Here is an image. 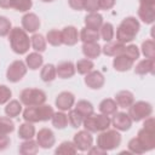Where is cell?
Wrapping results in <instances>:
<instances>
[{
	"mask_svg": "<svg viewBox=\"0 0 155 155\" xmlns=\"http://www.w3.org/2000/svg\"><path fill=\"white\" fill-rule=\"evenodd\" d=\"M46 99V93L40 88H24L19 93V102L25 107L41 105Z\"/></svg>",
	"mask_w": 155,
	"mask_h": 155,
	"instance_id": "cell-7",
	"label": "cell"
},
{
	"mask_svg": "<svg viewBox=\"0 0 155 155\" xmlns=\"http://www.w3.org/2000/svg\"><path fill=\"white\" fill-rule=\"evenodd\" d=\"M93 68H94V64H93L92 59H88V58L80 59L75 64V70H78V73L81 75H86L87 73L93 70Z\"/></svg>",
	"mask_w": 155,
	"mask_h": 155,
	"instance_id": "cell-36",
	"label": "cell"
},
{
	"mask_svg": "<svg viewBox=\"0 0 155 155\" xmlns=\"http://www.w3.org/2000/svg\"><path fill=\"white\" fill-rule=\"evenodd\" d=\"M40 18L33 12H28L22 17V28L27 33H35L40 28Z\"/></svg>",
	"mask_w": 155,
	"mask_h": 155,
	"instance_id": "cell-17",
	"label": "cell"
},
{
	"mask_svg": "<svg viewBox=\"0 0 155 155\" xmlns=\"http://www.w3.org/2000/svg\"><path fill=\"white\" fill-rule=\"evenodd\" d=\"M99 35L101 38L105 41V42H109L114 39V35H115V30H114V25L109 22L107 23H103L101 29H99Z\"/></svg>",
	"mask_w": 155,
	"mask_h": 155,
	"instance_id": "cell-37",
	"label": "cell"
},
{
	"mask_svg": "<svg viewBox=\"0 0 155 155\" xmlns=\"http://www.w3.org/2000/svg\"><path fill=\"white\" fill-rule=\"evenodd\" d=\"M57 76V71H56V67L51 63L45 64L40 71V78L44 82H52Z\"/></svg>",
	"mask_w": 155,
	"mask_h": 155,
	"instance_id": "cell-32",
	"label": "cell"
},
{
	"mask_svg": "<svg viewBox=\"0 0 155 155\" xmlns=\"http://www.w3.org/2000/svg\"><path fill=\"white\" fill-rule=\"evenodd\" d=\"M110 124H111V120L108 115L94 114V113L92 115L85 117L82 121V126L85 127V130L91 132V133L102 132V131L109 128Z\"/></svg>",
	"mask_w": 155,
	"mask_h": 155,
	"instance_id": "cell-6",
	"label": "cell"
},
{
	"mask_svg": "<svg viewBox=\"0 0 155 155\" xmlns=\"http://www.w3.org/2000/svg\"><path fill=\"white\" fill-rule=\"evenodd\" d=\"M128 150L131 151V153H133V154H143V153H145L144 150H143V148H142V145L139 144V142L137 140V138H132L130 142H128Z\"/></svg>",
	"mask_w": 155,
	"mask_h": 155,
	"instance_id": "cell-46",
	"label": "cell"
},
{
	"mask_svg": "<svg viewBox=\"0 0 155 155\" xmlns=\"http://www.w3.org/2000/svg\"><path fill=\"white\" fill-rule=\"evenodd\" d=\"M114 101L116 102L117 107H120V108H128L134 102V96H133V93L131 91L122 90V91H119L115 94V99Z\"/></svg>",
	"mask_w": 155,
	"mask_h": 155,
	"instance_id": "cell-23",
	"label": "cell"
},
{
	"mask_svg": "<svg viewBox=\"0 0 155 155\" xmlns=\"http://www.w3.org/2000/svg\"><path fill=\"white\" fill-rule=\"evenodd\" d=\"M136 138L144 151H149L155 148V120L151 115L144 119L143 127L138 131Z\"/></svg>",
	"mask_w": 155,
	"mask_h": 155,
	"instance_id": "cell-2",
	"label": "cell"
},
{
	"mask_svg": "<svg viewBox=\"0 0 155 155\" xmlns=\"http://www.w3.org/2000/svg\"><path fill=\"white\" fill-rule=\"evenodd\" d=\"M82 121H84V116L80 113H78L75 109H70L69 110V113H68V122L70 124L71 127L79 128L82 125Z\"/></svg>",
	"mask_w": 155,
	"mask_h": 155,
	"instance_id": "cell-42",
	"label": "cell"
},
{
	"mask_svg": "<svg viewBox=\"0 0 155 155\" xmlns=\"http://www.w3.org/2000/svg\"><path fill=\"white\" fill-rule=\"evenodd\" d=\"M139 4H142V5H151V6H155V0H139Z\"/></svg>",
	"mask_w": 155,
	"mask_h": 155,
	"instance_id": "cell-52",
	"label": "cell"
},
{
	"mask_svg": "<svg viewBox=\"0 0 155 155\" xmlns=\"http://www.w3.org/2000/svg\"><path fill=\"white\" fill-rule=\"evenodd\" d=\"M54 103H56V107L62 111L70 110L75 103V96L69 91H63L56 97Z\"/></svg>",
	"mask_w": 155,
	"mask_h": 155,
	"instance_id": "cell-14",
	"label": "cell"
},
{
	"mask_svg": "<svg viewBox=\"0 0 155 155\" xmlns=\"http://www.w3.org/2000/svg\"><path fill=\"white\" fill-rule=\"evenodd\" d=\"M18 151L22 155H35L39 151L38 142L36 140H33V138L31 139H25L24 142L21 143Z\"/></svg>",
	"mask_w": 155,
	"mask_h": 155,
	"instance_id": "cell-28",
	"label": "cell"
},
{
	"mask_svg": "<svg viewBox=\"0 0 155 155\" xmlns=\"http://www.w3.org/2000/svg\"><path fill=\"white\" fill-rule=\"evenodd\" d=\"M139 29H140V24L138 19L133 16H128L124 18L119 24L116 29V40L122 44L131 42L137 36Z\"/></svg>",
	"mask_w": 155,
	"mask_h": 155,
	"instance_id": "cell-1",
	"label": "cell"
},
{
	"mask_svg": "<svg viewBox=\"0 0 155 155\" xmlns=\"http://www.w3.org/2000/svg\"><path fill=\"white\" fill-rule=\"evenodd\" d=\"M117 104H116V102L114 101V99H111V98H105V99H103L101 103H99V107H98V109H99V111H101V114H103V115H114L116 111H117Z\"/></svg>",
	"mask_w": 155,
	"mask_h": 155,
	"instance_id": "cell-27",
	"label": "cell"
},
{
	"mask_svg": "<svg viewBox=\"0 0 155 155\" xmlns=\"http://www.w3.org/2000/svg\"><path fill=\"white\" fill-rule=\"evenodd\" d=\"M116 0H99V10H110L115 6Z\"/></svg>",
	"mask_w": 155,
	"mask_h": 155,
	"instance_id": "cell-49",
	"label": "cell"
},
{
	"mask_svg": "<svg viewBox=\"0 0 155 155\" xmlns=\"http://www.w3.org/2000/svg\"><path fill=\"white\" fill-rule=\"evenodd\" d=\"M51 121H52V125L54 128L57 130H63L68 126V115L64 114V111H57V113H53L52 117H51Z\"/></svg>",
	"mask_w": 155,
	"mask_h": 155,
	"instance_id": "cell-33",
	"label": "cell"
},
{
	"mask_svg": "<svg viewBox=\"0 0 155 155\" xmlns=\"http://www.w3.org/2000/svg\"><path fill=\"white\" fill-rule=\"evenodd\" d=\"M54 110L50 104H41L35 107H27L23 111V119L24 121L35 124L40 121H48L51 120Z\"/></svg>",
	"mask_w": 155,
	"mask_h": 155,
	"instance_id": "cell-4",
	"label": "cell"
},
{
	"mask_svg": "<svg viewBox=\"0 0 155 155\" xmlns=\"http://www.w3.org/2000/svg\"><path fill=\"white\" fill-rule=\"evenodd\" d=\"M68 4L75 11H82L85 8V0H68Z\"/></svg>",
	"mask_w": 155,
	"mask_h": 155,
	"instance_id": "cell-48",
	"label": "cell"
},
{
	"mask_svg": "<svg viewBox=\"0 0 155 155\" xmlns=\"http://www.w3.org/2000/svg\"><path fill=\"white\" fill-rule=\"evenodd\" d=\"M124 52L128 56V57H131L134 62L139 58V54H140V52H139V48L136 46V45H133V44H131V45H128V46H125V48H124Z\"/></svg>",
	"mask_w": 155,
	"mask_h": 155,
	"instance_id": "cell-44",
	"label": "cell"
},
{
	"mask_svg": "<svg viewBox=\"0 0 155 155\" xmlns=\"http://www.w3.org/2000/svg\"><path fill=\"white\" fill-rule=\"evenodd\" d=\"M27 70H28V67L23 61L21 59L13 61L6 70V79L10 82H18L24 78V75L27 74Z\"/></svg>",
	"mask_w": 155,
	"mask_h": 155,
	"instance_id": "cell-9",
	"label": "cell"
},
{
	"mask_svg": "<svg viewBox=\"0 0 155 155\" xmlns=\"http://www.w3.org/2000/svg\"><path fill=\"white\" fill-rule=\"evenodd\" d=\"M31 0H0L1 8H15L19 12H27L31 8Z\"/></svg>",
	"mask_w": 155,
	"mask_h": 155,
	"instance_id": "cell-15",
	"label": "cell"
},
{
	"mask_svg": "<svg viewBox=\"0 0 155 155\" xmlns=\"http://www.w3.org/2000/svg\"><path fill=\"white\" fill-rule=\"evenodd\" d=\"M61 35H62V42L64 45H67V46H74L80 40L79 39V31L73 25L64 27L61 30Z\"/></svg>",
	"mask_w": 155,
	"mask_h": 155,
	"instance_id": "cell-18",
	"label": "cell"
},
{
	"mask_svg": "<svg viewBox=\"0 0 155 155\" xmlns=\"http://www.w3.org/2000/svg\"><path fill=\"white\" fill-rule=\"evenodd\" d=\"M85 27L92 30H99L103 22V16L98 12H88V15H86L85 19Z\"/></svg>",
	"mask_w": 155,
	"mask_h": 155,
	"instance_id": "cell-21",
	"label": "cell"
},
{
	"mask_svg": "<svg viewBox=\"0 0 155 155\" xmlns=\"http://www.w3.org/2000/svg\"><path fill=\"white\" fill-rule=\"evenodd\" d=\"M11 96H12L11 90L5 85H0V104H6L10 101Z\"/></svg>",
	"mask_w": 155,
	"mask_h": 155,
	"instance_id": "cell-45",
	"label": "cell"
},
{
	"mask_svg": "<svg viewBox=\"0 0 155 155\" xmlns=\"http://www.w3.org/2000/svg\"><path fill=\"white\" fill-rule=\"evenodd\" d=\"M81 48H82L84 56L88 59L98 58L99 54L102 53V47L99 46L98 42H85V44H82Z\"/></svg>",
	"mask_w": 155,
	"mask_h": 155,
	"instance_id": "cell-25",
	"label": "cell"
},
{
	"mask_svg": "<svg viewBox=\"0 0 155 155\" xmlns=\"http://www.w3.org/2000/svg\"><path fill=\"white\" fill-rule=\"evenodd\" d=\"M22 113V103L17 99L8 101L5 107V114L8 117H16Z\"/></svg>",
	"mask_w": 155,
	"mask_h": 155,
	"instance_id": "cell-31",
	"label": "cell"
},
{
	"mask_svg": "<svg viewBox=\"0 0 155 155\" xmlns=\"http://www.w3.org/2000/svg\"><path fill=\"white\" fill-rule=\"evenodd\" d=\"M79 39L82 41V44H85V42H98V40L101 39L99 30H92V29H88V28L85 27L79 33Z\"/></svg>",
	"mask_w": 155,
	"mask_h": 155,
	"instance_id": "cell-29",
	"label": "cell"
},
{
	"mask_svg": "<svg viewBox=\"0 0 155 155\" xmlns=\"http://www.w3.org/2000/svg\"><path fill=\"white\" fill-rule=\"evenodd\" d=\"M10 143H11V140H10L8 136H7V134H1V133H0V151L7 149L8 145H10Z\"/></svg>",
	"mask_w": 155,
	"mask_h": 155,
	"instance_id": "cell-50",
	"label": "cell"
},
{
	"mask_svg": "<svg viewBox=\"0 0 155 155\" xmlns=\"http://www.w3.org/2000/svg\"><path fill=\"white\" fill-rule=\"evenodd\" d=\"M36 142H38V145L40 148L50 149L56 143L54 133L50 128H41V130H39V132L36 134Z\"/></svg>",
	"mask_w": 155,
	"mask_h": 155,
	"instance_id": "cell-11",
	"label": "cell"
},
{
	"mask_svg": "<svg viewBox=\"0 0 155 155\" xmlns=\"http://www.w3.org/2000/svg\"><path fill=\"white\" fill-rule=\"evenodd\" d=\"M73 143L76 147L78 150L80 151H87L93 143V138L91 136V132L84 130V131H79L78 133L74 134L73 138Z\"/></svg>",
	"mask_w": 155,
	"mask_h": 155,
	"instance_id": "cell-10",
	"label": "cell"
},
{
	"mask_svg": "<svg viewBox=\"0 0 155 155\" xmlns=\"http://www.w3.org/2000/svg\"><path fill=\"white\" fill-rule=\"evenodd\" d=\"M133 64H134V61H133L131 57H128L124 51H122L120 54L115 56V58H114V61H113V67H114V69H115L116 71H121V73L127 71V70H130L131 68H133Z\"/></svg>",
	"mask_w": 155,
	"mask_h": 155,
	"instance_id": "cell-16",
	"label": "cell"
},
{
	"mask_svg": "<svg viewBox=\"0 0 155 155\" xmlns=\"http://www.w3.org/2000/svg\"><path fill=\"white\" fill-rule=\"evenodd\" d=\"M42 2H52V1H54V0H41Z\"/></svg>",
	"mask_w": 155,
	"mask_h": 155,
	"instance_id": "cell-53",
	"label": "cell"
},
{
	"mask_svg": "<svg viewBox=\"0 0 155 155\" xmlns=\"http://www.w3.org/2000/svg\"><path fill=\"white\" fill-rule=\"evenodd\" d=\"M46 39L41 34H34L30 38V46L36 51V52H44L46 50Z\"/></svg>",
	"mask_w": 155,
	"mask_h": 155,
	"instance_id": "cell-35",
	"label": "cell"
},
{
	"mask_svg": "<svg viewBox=\"0 0 155 155\" xmlns=\"http://www.w3.org/2000/svg\"><path fill=\"white\" fill-rule=\"evenodd\" d=\"M105 82L104 75L98 70H91L85 75V84L91 90H99Z\"/></svg>",
	"mask_w": 155,
	"mask_h": 155,
	"instance_id": "cell-13",
	"label": "cell"
},
{
	"mask_svg": "<svg viewBox=\"0 0 155 155\" xmlns=\"http://www.w3.org/2000/svg\"><path fill=\"white\" fill-rule=\"evenodd\" d=\"M56 154H63V155H69V154H76L78 153V149L74 145L73 142H69V140H65V142H62L54 150Z\"/></svg>",
	"mask_w": 155,
	"mask_h": 155,
	"instance_id": "cell-38",
	"label": "cell"
},
{
	"mask_svg": "<svg viewBox=\"0 0 155 155\" xmlns=\"http://www.w3.org/2000/svg\"><path fill=\"white\" fill-rule=\"evenodd\" d=\"M87 12H98L99 0H85V8Z\"/></svg>",
	"mask_w": 155,
	"mask_h": 155,
	"instance_id": "cell-47",
	"label": "cell"
},
{
	"mask_svg": "<svg viewBox=\"0 0 155 155\" xmlns=\"http://www.w3.org/2000/svg\"><path fill=\"white\" fill-rule=\"evenodd\" d=\"M46 41L52 45V46H61L62 42V35H61V30L58 29H51L47 31L46 34Z\"/></svg>",
	"mask_w": 155,
	"mask_h": 155,
	"instance_id": "cell-40",
	"label": "cell"
},
{
	"mask_svg": "<svg viewBox=\"0 0 155 155\" xmlns=\"http://www.w3.org/2000/svg\"><path fill=\"white\" fill-rule=\"evenodd\" d=\"M132 119L130 117V115L125 111H116L113 116L111 124L114 126L115 130L117 131H127L131 128L132 126Z\"/></svg>",
	"mask_w": 155,
	"mask_h": 155,
	"instance_id": "cell-12",
	"label": "cell"
},
{
	"mask_svg": "<svg viewBox=\"0 0 155 155\" xmlns=\"http://www.w3.org/2000/svg\"><path fill=\"white\" fill-rule=\"evenodd\" d=\"M75 110L78 113H80L84 116V119L87 117V116H90V115H92L94 113V108H93L92 103L88 102V101H85V99H81V101H79L76 103Z\"/></svg>",
	"mask_w": 155,
	"mask_h": 155,
	"instance_id": "cell-34",
	"label": "cell"
},
{
	"mask_svg": "<svg viewBox=\"0 0 155 155\" xmlns=\"http://www.w3.org/2000/svg\"><path fill=\"white\" fill-rule=\"evenodd\" d=\"M153 114V105L145 101L133 102L131 107H128V115L132 121H142Z\"/></svg>",
	"mask_w": 155,
	"mask_h": 155,
	"instance_id": "cell-8",
	"label": "cell"
},
{
	"mask_svg": "<svg viewBox=\"0 0 155 155\" xmlns=\"http://www.w3.org/2000/svg\"><path fill=\"white\" fill-rule=\"evenodd\" d=\"M137 15L142 22L145 24H153L155 21V6L151 5H142L139 4Z\"/></svg>",
	"mask_w": 155,
	"mask_h": 155,
	"instance_id": "cell-19",
	"label": "cell"
},
{
	"mask_svg": "<svg viewBox=\"0 0 155 155\" xmlns=\"http://www.w3.org/2000/svg\"><path fill=\"white\" fill-rule=\"evenodd\" d=\"M121 144V134L117 130H104L97 136V147L109 151L116 149Z\"/></svg>",
	"mask_w": 155,
	"mask_h": 155,
	"instance_id": "cell-5",
	"label": "cell"
},
{
	"mask_svg": "<svg viewBox=\"0 0 155 155\" xmlns=\"http://www.w3.org/2000/svg\"><path fill=\"white\" fill-rule=\"evenodd\" d=\"M142 53L145 58H155V42L151 39H148L142 42Z\"/></svg>",
	"mask_w": 155,
	"mask_h": 155,
	"instance_id": "cell-41",
	"label": "cell"
},
{
	"mask_svg": "<svg viewBox=\"0 0 155 155\" xmlns=\"http://www.w3.org/2000/svg\"><path fill=\"white\" fill-rule=\"evenodd\" d=\"M25 64L29 69L36 70L42 67L44 64V57L40 54V52H31L25 57Z\"/></svg>",
	"mask_w": 155,
	"mask_h": 155,
	"instance_id": "cell-26",
	"label": "cell"
},
{
	"mask_svg": "<svg viewBox=\"0 0 155 155\" xmlns=\"http://www.w3.org/2000/svg\"><path fill=\"white\" fill-rule=\"evenodd\" d=\"M11 29H12L11 21L5 16H0V36H7Z\"/></svg>",
	"mask_w": 155,
	"mask_h": 155,
	"instance_id": "cell-43",
	"label": "cell"
},
{
	"mask_svg": "<svg viewBox=\"0 0 155 155\" xmlns=\"http://www.w3.org/2000/svg\"><path fill=\"white\" fill-rule=\"evenodd\" d=\"M35 136V127L33 126L31 122H23L19 125V128H18V137L23 140L25 139H31L33 137Z\"/></svg>",
	"mask_w": 155,
	"mask_h": 155,
	"instance_id": "cell-30",
	"label": "cell"
},
{
	"mask_svg": "<svg viewBox=\"0 0 155 155\" xmlns=\"http://www.w3.org/2000/svg\"><path fill=\"white\" fill-rule=\"evenodd\" d=\"M155 69V62L154 58H145L137 63L134 67V73L137 75H147V74H154Z\"/></svg>",
	"mask_w": 155,
	"mask_h": 155,
	"instance_id": "cell-22",
	"label": "cell"
},
{
	"mask_svg": "<svg viewBox=\"0 0 155 155\" xmlns=\"http://www.w3.org/2000/svg\"><path fill=\"white\" fill-rule=\"evenodd\" d=\"M56 71H57L58 78H61V79H70V78L74 76L76 70H75V65H74L73 62L64 61V62L58 63V65L56 67Z\"/></svg>",
	"mask_w": 155,
	"mask_h": 155,
	"instance_id": "cell-20",
	"label": "cell"
},
{
	"mask_svg": "<svg viewBox=\"0 0 155 155\" xmlns=\"http://www.w3.org/2000/svg\"><path fill=\"white\" fill-rule=\"evenodd\" d=\"M125 48V44L122 42H119L117 40L116 41H109V42H105V45L102 47V52L105 54V56H109V57H115L117 54H120Z\"/></svg>",
	"mask_w": 155,
	"mask_h": 155,
	"instance_id": "cell-24",
	"label": "cell"
},
{
	"mask_svg": "<svg viewBox=\"0 0 155 155\" xmlns=\"http://www.w3.org/2000/svg\"><path fill=\"white\" fill-rule=\"evenodd\" d=\"M15 131V124L8 116H0V133L10 134Z\"/></svg>",
	"mask_w": 155,
	"mask_h": 155,
	"instance_id": "cell-39",
	"label": "cell"
},
{
	"mask_svg": "<svg viewBox=\"0 0 155 155\" xmlns=\"http://www.w3.org/2000/svg\"><path fill=\"white\" fill-rule=\"evenodd\" d=\"M8 36V41L11 48L17 54H24L29 51L30 47V38L28 36L27 31L23 28L15 27L11 29Z\"/></svg>",
	"mask_w": 155,
	"mask_h": 155,
	"instance_id": "cell-3",
	"label": "cell"
},
{
	"mask_svg": "<svg viewBox=\"0 0 155 155\" xmlns=\"http://www.w3.org/2000/svg\"><path fill=\"white\" fill-rule=\"evenodd\" d=\"M87 153H88V154H99V155L107 154V151H105V150L101 149V148H99V147H97V145H96V147H93V145H92V147L87 150Z\"/></svg>",
	"mask_w": 155,
	"mask_h": 155,
	"instance_id": "cell-51",
	"label": "cell"
}]
</instances>
